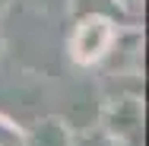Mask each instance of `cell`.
<instances>
[{"label":"cell","instance_id":"cell-1","mask_svg":"<svg viewBox=\"0 0 149 146\" xmlns=\"http://www.w3.org/2000/svg\"><path fill=\"white\" fill-rule=\"evenodd\" d=\"M108 41H111V26H108L105 19L92 16V19H86V22L76 29V38H73V54H76V60L89 64V60H95L105 48H108Z\"/></svg>","mask_w":149,"mask_h":146}]
</instances>
